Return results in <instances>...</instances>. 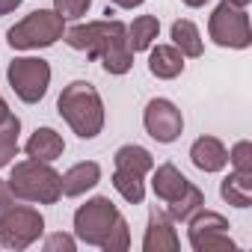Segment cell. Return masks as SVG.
Here are the masks:
<instances>
[{"label": "cell", "mask_w": 252, "mask_h": 252, "mask_svg": "<svg viewBox=\"0 0 252 252\" xmlns=\"http://www.w3.org/2000/svg\"><path fill=\"white\" fill-rule=\"evenodd\" d=\"M57 110L80 140H95L104 131V101L89 80H71L60 92Z\"/></svg>", "instance_id": "obj_1"}, {"label": "cell", "mask_w": 252, "mask_h": 252, "mask_svg": "<svg viewBox=\"0 0 252 252\" xmlns=\"http://www.w3.org/2000/svg\"><path fill=\"white\" fill-rule=\"evenodd\" d=\"M9 187L15 193V199L21 202H33V205H54L63 199V187H60V172L45 163V160H18L9 172Z\"/></svg>", "instance_id": "obj_2"}, {"label": "cell", "mask_w": 252, "mask_h": 252, "mask_svg": "<svg viewBox=\"0 0 252 252\" xmlns=\"http://www.w3.org/2000/svg\"><path fill=\"white\" fill-rule=\"evenodd\" d=\"M65 36V21L54 9H36L6 30V45L12 51H39L51 48Z\"/></svg>", "instance_id": "obj_3"}, {"label": "cell", "mask_w": 252, "mask_h": 252, "mask_svg": "<svg viewBox=\"0 0 252 252\" xmlns=\"http://www.w3.org/2000/svg\"><path fill=\"white\" fill-rule=\"evenodd\" d=\"M208 33H211L214 45H220V48L243 51V48L252 45V27H249L246 9L228 3V0L214 6V12L208 18Z\"/></svg>", "instance_id": "obj_4"}, {"label": "cell", "mask_w": 252, "mask_h": 252, "mask_svg": "<svg viewBox=\"0 0 252 252\" xmlns=\"http://www.w3.org/2000/svg\"><path fill=\"white\" fill-rule=\"evenodd\" d=\"M45 231V217L30 205H9L0 211V246L3 249H27Z\"/></svg>", "instance_id": "obj_5"}, {"label": "cell", "mask_w": 252, "mask_h": 252, "mask_svg": "<svg viewBox=\"0 0 252 252\" xmlns=\"http://www.w3.org/2000/svg\"><path fill=\"white\" fill-rule=\"evenodd\" d=\"M6 80L24 104H39L51 86V65L42 57H15L6 68Z\"/></svg>", "instance_id": "obj_6"}, {"label": "cell", "mask_w": 252, "mask_h": 252, "mask_svg": "<svg viewBox=\"0 0 252 252\" xmlns=\"http://www.w3.org/2000/svg\"><path fill=\"white\" fill-rule=\"evenodd\" d=\"M187 237L196 252H234L237 243L228 237V220L217 211H205V205L187 220Z\"/></svg>", "instance_id": "obj_7"}, {"label": "cell", "mask_w": 252, "mask_h": 252, "mask_svg": "<svg viewBox=\"0 0 252 252\" xmlns=\"http://www.w3.org/2000/svg\"><path fill=\"white\" fill-rule=\"evenodd\" d=\"M119 217L122 214L110 202V196H92L86 205L74 211V234L89 246H101Z\"/></svg>", "instance_id": "obj_8"}, {"label": "cell", "mask_w": 252, "mask_h": 252, "mask_svg": "<svg viewBox=\"0 0 252 252\" xmlns=\"http://www.w3.org/2000/svg\"><path fill=\"white\" fill-rule=\"evenodd\" d=\"M128 33V27H125L119 18H104V21H89V24H77V27H71V30H65V42H68V48H74V51H83L89 60H98L101 57V51L113 42V39H119V36H125Z\"/></svg>", "instance_id": "obj_9"}, {"label": "cell", "mask_w": 252, "mask_h": 252, "mask_svg": "<svg viewBox=\"0 0 252 252\" xmlns=\"http://www.w3.org/2000/svg\"><path fill=\"white\" fill-rule=\"evenodd\" d=\"M143 128L152 140L169 146L184 134V116L169 98H152L143 110Z\"/></svg>", "instance_id": "obj_10"}, {"label": "cell", "mask_w": 252, "mask_h": 252, "mask_svg": "<svg viewBox=\"0 0 252 252\" xmlns=\"http://www.w3.org/2000/svg\"><path fill=\"white\" fill-rule=\"evenodd\" d=\"M181 240L175 231V222L166 217V211H152L149 214V225L143 234V252H178Z\"/></svg>", "instance_id": "obj_11"}, {"label": "cell", "mask_w": 252, "mask_h": 252, "mask_svg": "<svg viewBox=\"0 0 252 252\" xmlns=\"http://www.w3.org/2000/svg\"><path fill=\"white\" fill-rule=\"evenodd\" d=\"M190 160L196 169L202 172H220L225 169L228 163V149L222 146V140L217 137H199L193 146H190Z\"/></svg>", "instance_id": "obj_12"}, {"label": "cell", "mask_w": 252, "mask_h": 252, "mask_svg": "<svg viewBox=\"0 0 252 252\" xmlns=\"http://www.w3.org/2000/svg\"><path fill=\"white\" fill-rule=\"evenodd\" d=\"M101 181V166L95 160H80L74 163L71 169H65L60 175V187H63V196H83L86 190H92L95 184Z\"/></svg>", "instance_id": "obj_13"}, {"label": "cell", "mask_w": 252, "mask_h": 252, "mask_svg": "<svg viewBox=\"0 0 252 252\" xmlns=\"http://www.w3.org/2000/svg\"><path fill=\"white\" fill-rule=\"evenodd\" d=\"M24 152H27V158H33V160L54 163L57 158H63L65 140H63L54 128H36V131L30 134V140L24 143Z\"/></svg>", "instance_id": "obj_14"}, {"label": "cell", "mask_w": 252, "mask_h": 252, "mask_svg": "<svg viewBox=\"0 0 252 252\" xmlns=\"http://www.w3.org/2000/svg\"><path fill=\"white\" fill-rule=\"evenodd\" d=\"M149 51V71L158 80H175L184 71V54L175 45H152Z\"/></svg>", "instance_id": "obj_15"}, {"label": "cell", "mask_w": 252, "mask_h": 252, "mask_svg": "<svg viewBox=\"0 0 252 252\" xmlns=\"http://www.w3.org/2000/svg\"><path fill=\"white\" fill-rule=\"evenodd\" d=\"M113 163H116V172H128V175H137V178H146V175L155 169L152 152L143 149V146H137V143L122 146V149L113 155Z\"/></svg>", "instance_id": "obj_16"}, {"label": "cell", "mask_w": 252, "mask_h": 252, "mask_svg": "<svg viewBox=\"0 0 252 252\" xmlns=\"http://www.w3.org/2000/svg\"><path fill=\"white\" fill-rule=\"evenodd\" d=\"M155 175H152V190H155V196L160 199V202H172V199H178L184 190H187V178H184V172L175 166V163H160L158 169H152Z\"/></svg>", "instance_id": "obj_17"}, {"label": "cell", "mask_w": 252, "mask_h": 252, "mask_svg": "<svg viewBox=\"0 0 252 252\" xmlns=\"http://www.w3.org/2000/svg\"><path fill=\"white\" fill-rule=\"evenodd\" d=\"M220 196L234 208H249L252 205V169H231L220 184Z\"/></svg>", "instance_id": "obj_18"}, {"label": "cell", "mask_w": 252, "mask_h": 252, "mask_svg": "<svg viewBox=\"0 0 252 252\" xmlns=\"http://www.w3.org/2000/svg\"><path fill=\"white\" fill-rule=\"evenodd\" d=\"M98 60H101V65H104L107 74H128L131 65H134V51H131V45H128V33L119 36V39H113V42L101 51Z\"/></svg>", "instance_id": "obj_19"}, {"label": "cell", "mask_w": 252, "mask_h": 252, "mask_svg": "<svg viewBox=\"0 0 252 252\" xmlns=\"http://www.w3.org/2000/svg\"><path fill=\"white\" fill-rule=\"evenodd\" d=\"M158 36H160V21L155 15H140V18H134L128 24V45H131L134 54L149 51Z\"/></svg>", "instance_id": "obj_20"}, {"label": "cell", "mask_w": 252, "mask_h": 252, "mask_svg": "<svg viewBox=\"0 0 252 252\" xmlns=\"http://www.w3.org/2000/svg\"><path fill=\"white\" fill-rule=\"evenodd\" d=\"M169 36H172V45L184 54V57H202V51H205V42H202V36H199V27L193 24V21H187V18H178L175 24H172V30H169Z\"/></svg>", "instance_id": "obj_21"}, {"label": "cell", "mask_w": 252, "mask_h": 252, "mask_svg": "<svg viewBox=\"0 0 252 252\" xmlns=\"http://www.w3.org/2000/svg\"><path fill=\"white\" fill-rule=\"evenodd\" d=\"M205 205V193L190 181L187 184V190L178 196V199H172V202H166V217L172 220V222H187L199 208Z\"/></svg>", "instance_id": "obj_22"}, {"label": "cell", "mask_w": 252, "mask_h": 252, "mask_svg": "<svg viewBox=\"0 0 252 252\" xmlns=\"http://www.w3.org/2000/svg\"><path fill=\"white\" fill-rule=\"evenodd\" d=\"M18 134H21V119L9 116L3 125H0V169L9 166L18 158Z\"/></svg>", "instance_id": "obj_23"}, {"label": "cell", "mask_w": 252, "mask_h": 252, "mask_svg": "<svg viewBox=\"0 0 252 252\" xmlns=\"http://www.w3.org/2000/svg\"><path fill=\"white\" fill-rule=\"evenodd\" d=\"M113 187L119 190V196L131 205H143L146 199V181L137 178V175H128V172H113Z\"/></svg>", "instance_id": "obj_24"}, {"label": "cell", "mask_w": 252, "mask_h": 252, "mask_svg": "<svg viewBox=\"0 0 252 252\" xmlns=\"http://www.w3.org/2000/svg\"><path fill=\"white\" fill-rule=\"evenodd\" d=\"M128 246H131V228H128V220L119 217L116 225L110 228V234L104 237L101 249H104V252H125Z\"/></svg>", "instance_id": "obj_25"}, {"label": "cell", "mask_w": 252, "mask_h": 252, "mask_svg": "<svg viewBox=\"0 0 252 252\" xmlns=\"http://www.w3.org/2000/svg\"><path fill=\"white\" fill-rule=\"evenodd\" d=\"M92 0H54V12L63 15V21H77L89 12Z\"/></svg>", "instance_id": "obj_26"}, {"label": "cell", "mask_w": 252, "mask_h": 252, "mask_svg": "<svg viewBox=\"0 0 252 252\" xmlns=\"http://www.w3.org/2000/svg\"><path fill=\"white\" fill-rule=\"evenodd\" d=\"M228 163H231L234 169H252V143H249V140L234 143L231 152H228Z\"/></svg>", "instance_id": "obj_27"}, {"label": "cell", "mask_w": 252, "mask_h": 252, "mask_svg": "<svg viewBox=\"0 0 252 252\" xmlns=\"http://www.w3.org/2000/svg\"><path fill=\"white\" fill-rule=\"evenodd\" d=\"M74 246H77V240H74L71 234H63V231H57V234H48V237H45V252H57V249L74 252Z\"/></svg>", "instance_id": "obj_28"}, {"label": "cell", "mask_w": 252, "mask_h": 252, "mask_svg": "<svg viewBox=\"0 0 252 252\" xmlns=\"http://www.w3.org/2000/svg\"><path fill=\"white\" fill-rule=\"evenodd\" d=\"M9 205H15V193H12L6 178H0V211H6Z\"/></svg>", "instance_id": "obj_29"}, {"label": "cell", "mask_w": 252, "mask_h": 252, "mask_svg": "<svg viewBox=\"0 0 252 252\" xmlns=\"http://www.w3.org/2000/svg\"><path fill=\"white\" fill-rule=\"evenodd\" d=\"M107 3H113V6H119V9H137V6L146 3V0H107Z\"/></svg>", "instance_id": "obj_30"}, {"label": "cell", "mask_w": 252, "mask_h": 252, "mask_svg": "<svg viewBox=\"0 0 252 252\" xmlns=\"http://www.w3.org/2000/svg\"><path fill=\"white\" fill-rule=\"evenodd\" d=\"M21 6V0H0V15H9Z\"/></svg>", "instance_id": "obj_31"}, {"label": "cell", "mask_w": 252, "mask_h": 252, "mask_svg": "<svg viewBox=\"0 0 252 252\" xmlns=\"http://www.w3.org/2000/svg\"><path fill=\"white\" fill-rule=\"evenodd\" d=\"M9 116H12V113H9V104H6L3 98H0V125H3V122H6Z\"/></svg>", "instance_id": "obj_32"}, {"label": "cell", "mask_w": 252, "mask_h": 252, "mask_svg": "<svg viewBox=\"0 0 252 252\" xmlns=\"http://www.w3.org/2000/svg\"><path fill=\"white\" fill-rule=\"evenodd\" d=\"M181 3H184V6H190V9H199V6H205V3H208V0H181Z\"/></svg>", "instance_id": "obj_33"}, {"label": "cell", "mask_w": 252, "mask_h": 252, "mask_svg": "<svg viewBox=\"0 0 252 252\" xmlns=\"http://www.w3.org/2000/svg\"><path fill=\"white\" fill-rule=\"evenodd\" d=\"M228 3H234V6H240V9H246V6L252 3V0H228Z\"/></svg>", "instance_id": "obj_34"}]
</instances>
